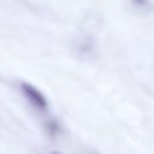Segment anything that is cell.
I'll return each mask as SVG.
<instances>
[{"label": "cell", "mask_w": 154, "mask_h": 154, "mask_svg": "<svg viewBox=\"0 0 154 154\" xmlns=\"http://www.w3.org/2000/svg\"><path fill=\"white\" fill-rule=\"evenodd\" d=\"M20 89H22L23 95L26 97V100L31 103L32 107H35L38 111L47 109L48 101H47L46 96L43 95V93H41V90H38L35 85H32L30 83H22Z\"/></svg>", "instance_id": "obj_1"}, {"label": "cell", "mask_w": 154, "mask_h": 154, "mask_svg": "<svg viewBox=\"0 0 154 154\" xmlns=\"http://www.w3.org/2000/svg\"><path fill=\"white\" fill-rule=\"evenodd\" d=\"M46 131L48 132L49 136L54 137L61 131V126H60V124H59V122L57 119L51 118V119H48L46 122Z\"/></svg>", "instance_id": "obj_2"}, {"label": "cell", "mask_w": 154, "mask_h": 154, "mask_svg": "<svg viewBox=\"0 0 154 154\" xmlns=\"http://www.w3.org/2000/svg\"><path fill=\"white\" fill-rule=\"evenodd\" d=\"M131 2L136 7H147L149 5V0H131Z\"/></svg>", "instance_id": "obj_3"}, {"label": "cell", "mask_w": 154, "mask_h": 154, "mask_svg": "<svg viewBox=\"0 0 154 154\" xmlns=\"http://www.w3.org/2000/svg\"><path fill=\"white\" fill-rule=\"evenodd\" d=\"M51 154H64V153H61V152H57V150H54V152H52Z\"/></svg>", "instance_id": "obj_4"}]
</instances>
